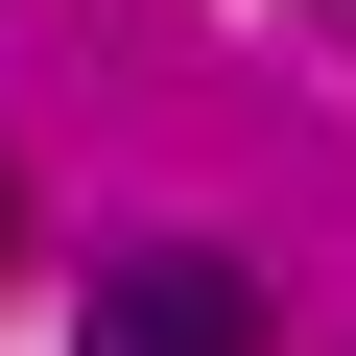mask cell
I'll return each mask as SVG.
<instances>
[{
    "instance_id": "6da1fadb",
    "label": "cell",
    "mask_w": 356,
    "mask_h": 356,
    "mask_svg": "<svg viewBox=\"0 0 356 356\" xmlns=\"http://www.w3.org/2000/svg\"><path fill=\"white\" fill-rule=\"evenodd\" d=\"M72 356H261V285L214 238H143V261H95V332Z\"/></svg>"
}]
</instances>
